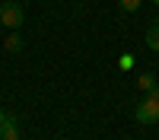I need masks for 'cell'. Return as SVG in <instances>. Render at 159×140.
I'll return each mask as SVG.
<instances>
[{"label":"cell","mask_w":159,"mask_h":140,"mask_svg":"<svg viewBox=\"0 0 159 140\" xmlns=\"http://www.w3.org/2000/svg\"><path fill=\"white\" fill-rule=\"evenodd\" d=\"M22 22H25L22 3H16V0H3V3H0V25H7V29H19Z\"/></svg>","instance_id":"1"},{"label":"cell","mask_w":159,"mask_h":140,"mask_svg":"<svg viewBox=\"0 0 159 140\" xmlns=\"http://www.w3.org/2000/svg\"><path fill=\"white\" fill-rule=\"evenodd\" d=\"M134 118H137L140 124H156V121H159V96L147 93V99L134 108Z\"/></svg>","instance_id":"2"},{"label":"cell","mask_w":159,"mask_h":140,"mask_svg":"<svg viewBox=\"0 0 159 140\" xmlns=\"http://www.w3.org/2000/svg\"><path fill=\"white\" fill-rule=\"evenodd\" d=\"M0 140H19V124H16V115L7 111V118L0 121Z\"/></svg>","instance_id":"3"},{"label":"cell","mask_w":159,"mask_h":140,"mask_svg":"<svg viewBox=\"0 0 159 140\" xmlns=\"http://www.w3.org/2000/svg\"><path fill=\"white\" fill-rule=\"evenodd\" d=\"M3 48H7V54H19V51H22V35L19 32H7Z\"/></svg>","instance_id":"4"},{"label":"cell","mask_w":159,"mask_h":140,"mask_svg":"<svg viewBox=\"0 0 159 140\" xmlns=\"http://www.w3.org/2000/svg\"><path fill=\"white\" fill-rule=\"evenodd\" d=\"M147 48L159 54V19L150 22V29H147Z\"/></svg>","instance_id":"5"},{"label":"cell","mask_w":159,"mask_h":140,"mask_svg":"<svg viewBox=\"0 0 159 140\" xmlns=\"http://www.w3.org/2000/svg\"><path fill=\"white\" fill-rule=\"evenodd\" d=\"M137 86L143 89V93H156V86H159V80H156L153 73H140V76H137Z\"/></svg>","instance_id":"6"},{"label":"cell","mask_w":159,"mask_h":140,"mask_svg":"<svg viewBox=\"0 0 159 140\" xmlns=\"http://www.w3.org/2000/svg\"><path fill=\"white\" fill-rule=\"evenodd\" d=\"M118 7H121L124 13H137L140 10V0H118Z\"/></svg>","instance_id":"7"},{"label":"cell","mask_w":159,"mask_h":140,"mask_svg":"<svg viewBox=\"0 0 159 140\" xmlns=\"http://www.w3.org/2000/svg\"><path fill=\"white\" fill-rule=\"evenodd\" d=\"M118 67H121V70H130V67H134V54H121V57H118Z\"/></svg>","instance_id":"8"},{"label":"cell","mask_w":159,"mask_h":140,"mask_svg":"<svg viewBox=\"0 0 159 140\" xmlns=\"http://www.w3.org/2000/svg\"><path fill=\"white\" fill-rule=\"evenodd\" d=\"M3 118H7V108H0V121H3Z\"/></svg>","instance_id":"9"},{"label":"cell","mask_w":159,"mask_h":140,"mask_svg":"<svg viewBox=\"0 0 159 140\" xmlns=\"http://www.w3.org/2000/svg\"><path fill=\"white\" fill-rule=\"evenodd\" d=\"M153 7H159V0H153Z\"/></svg>","instance_id":"10"},{"label":"cell","mask_w":159,"mask_h":140,"mask_svg":"<svg viewBox=\"0 0 159 140\" xmlns=\"http://www.w3.org/2000/svg\"><path fill=\"white\" fill-rule=\"evenodd\" d=\"M153 96H159V86H156V93H153Z\"/></svg>","instance_id":"11"}]
</instances>
